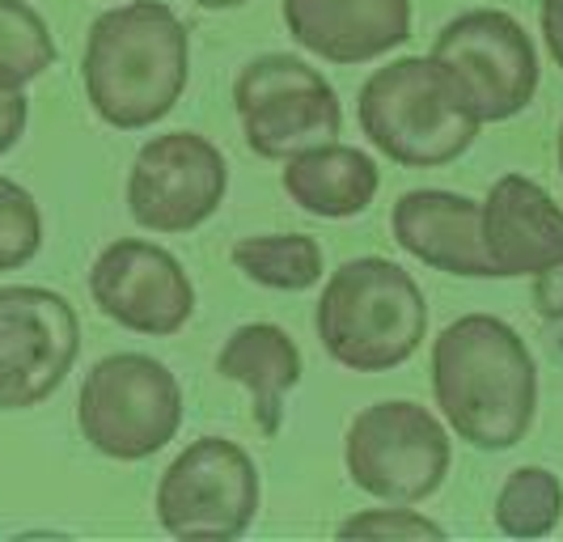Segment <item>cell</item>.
I'll return each mask as SVG.
<instances>
[{"instance_id": "5bb4252c", "label": "cell", "mask_w": 563, "mask_h": 542, "mask_svg": "<svg viewBox=\"0 0 563 542\" xmlns=\"http://www.w3.org/2000/svg\"><path fill=\"white\" fill-rule=\"evenodd\" d=\"M280 18L327 64H368L411 38V0H280Z\"/></svg>"}, {"instance_id": "3957f363", "label": "cell", "mask_w": 563, "mask_h": 542, "mask_svg": "<svg viewBox=\"0 0 563 542\" xmlns=\"http://www.w3.org/2000/svg\"><path fill=\"white\" fill-rule=\"evenodd\" d=\"M313 331L339 369L390 373L428 340V301L416 276L395 258H347L327 276Z\"/></svg>"}, {"instance_id": "cb8c5ba5", "label": "cell", "mask_w": 563, "mask_h": 542, "mask_svg": "<svg viewBox=\"0 0 563 542\" xmlns=\"http://www.w3.org/2000/svg\"><path fill=\"white\" fill-rule=\"evenodd\" d=\"M26 123H30L26 93L22 89L18 93H0V157L26 136Z\"/></svg>"}, {"instance_id": "603a6c76", "label": "cell", "mask_w": 563, "mask_h": 542, "mask_svg": "<svg viewBox=\"0 0 563 542\" xmlns=\"http://www.w3.org/2000/svg\"><path fill=\"white\" fill-rule=\"evenodd\" d=\"M534 310H538V318L560 322L563 327V258L534 276Z\"/></svg>"}, {"instance_id": "e0dca14e", "label": "cell", "mask_w": 563, "mask_h": 542, "mask_svg": "<svg viewBox=\"0 0 563 542\" xmlns=\"http://www.w3.org/2000/svg\"><path fill=\"white\" fill-rule=\"evenodd\" d=\"M280 182L301 212L322 217V221H347V217H361L377 200L382 170L365 148L327 141L292 153L284 162Z\"/></svg>"}, {"instance_id": "8992f818", "label": "cell", "mask_w": 563, "mask_h": 542, "mask_svg": "<svg viewBox=\"0 0 563 542\" xmlns=\"http://www.w3.org/2000/svg\"><path fill=\"white\" fill-rule=\"evenodd\" d=\"M343 466L347 479L382 505H423L453 466L450 429L423 402L382 399L347 424Z\"/></svg>"}, {"instance_id": "5b68a950", "label": "cell", "mask_w": 563, "mask_h": 542, "mask_svg": "<svg viewBox=\"0 0 563 542\" xmlns=\"http://www.w3.org/2000/svg\"><path fill=\"white\" fill-rule=\"evenodd\" d=\"M77 424L102 457L144 462L166 450L183 429V386L157 356H102L81 381Z\"/></svg>"}, {"instance_id": "d6986e66", "label": "cell", "mask_w": 563, "mask_h": 542, "mask_svg": "<svg viewBox=\"0 0 563 542\" xmlns=\"http://www.w3.org/2000/svg\"><path fill=\"white\" fill-rule=\"evenodd\" d=\"M496 530L508 539H547L563 521V484L547 466H517L496 491Z\"/></svg>"}, {"instance_id": "ffe728a7", "label": "cell", "mask_w": 563, "mask_h": 542, "mask_svg": "<svg viewBox=\"0 0 563 542\" xmlns=\"http://www.w3.org/2000/svg\"><path fill=\"white\" fill-rule=\"evenodd\" d=\"M56 64V38L26 0H0V93H18Z\"/></svg>"}, {"instance_id": "6da1fadb", "label": "cell", "mask_w": 563, "mask_h": 542, "mask_svg": "<svg viewBox=\"0 0 563 542\" xmlns=\"http://www.w3.org/2000/svg\"><path fill=\"white\" fill-rule=\"evenodd\" d=\"M432 399L453 436L500 454L538 420V365L517 327L496 314H462L432 340Z\"/></svg>"}, {"instance_id": "52a82bcc", "label": "cell", "mask_w": 563, "mask_h": 542, "mask_svg": "<svg viewBox=\"0 0 563 542\" xmlns=\"http://www.w3.org/2000/svg\"><path fill=\"white\" fill-rule=\"evenodd\" d=\"M432 64L479 123L517 119L538 93V52L505 9H466L441 26Z\"/></svg>"}, {"instance_id": "277c9868", "label": "cell", "mask_w": 563, "mask_h": 542, "mask_svg": "<svg viewBox=\"0 0 563 542\" xmlns=\"http://www.w3.org/2000/svg\"><path fill=\"white\" fill-rule=\"evenodd\" d=\"M365 141L407 170L453 166L479 136V119L457 102L432 56H402L368 73L356 98Z\"/></svg>"}, {"instance_id": "4316f807", "label": "cell", "mask_w": 563, "mask_h": 542, "mask_svg": "<svg viewBox=\"0 0 563 542\" xmlns=\"http://www.w3.org/2000/svg\"><path fill=\"white\" fill-rule=\"evenodd\" d=\"M555 157H560V170H563V123H560V141H555Z\"/></svg>"}, {"instance_id": "ac0fdd59", "label": "cell", "mask_w": 563, "mask_h": 542, "mask_svg": "<svg viewBox=\"0 0 563 542\" xmlns=\"http://www.w3.org/2000/svg\"><path fill=\"white\" fill-rule=\"evenodd\" d=\"M233 267L258 288L276 292H306L322 272V246L310 233H251L233 242Z\"/></svg>"}, {"instance_id": "7c38bea8", "label": "cell", "mask_w": 563, "mask_h": 542, "mask_svg": "<svg viewBox=\"0 0 563 542\" xmlns=\"http://www.w3.org/2000/svg\"><path fill=\"white\" fill-rule=\"evenodd\" d=\"M89 297L98 314L132 335L166 340L196 314V285L166 246L119 237L89 267Z\"/></svg>"}, {"instance_id": "9c48e42d", "label": "cell", "mask_w": 563, "mask_h": 542, "mask_svg": "<svg viewBox=\"0 0 563 542\" xmlns=\"http://www.w3.org/2000/svg\"><path fill=\"white\" fill-rule=\"evenodd\" d=\"M263 505L254 457L225 436H199L174 457L153 509L169 539H242Z\"/></svg>"}, {"instance_id": "ba28073f", "label": "cell", "mask_w": 563, "mask_h": 542, "mask_svg": "<svg viewBox=\"0 0 563 542\" xmlns=\"http://www.w3.org/2000/svg\"><path fill=\"white\" fill-rule=\"evenodd\" d=\"M233 111L246 148L263 162H288L301 148L335 141L343 128L335 86L313 64L284 52L242 64L233 81Z\"/></svg>"}, {"instance_id": "2e32d148", "label": "cell", "mask_w": 563, "mask_h": 542, "mask_svg": "<svg viewBox=\"0 0 563 542\" xmlns=\"http://www.w3.org/2000/svg\"><path fill=\"white\" fill-rule=\"evenodd\" d=\"M217 373L225 381H238L251 395V420L267 441L284 429V395L301 381V347L276 322H246L238 327L221 352Z\"/></svg>"}, {"instance_id": "4fadbf2b", "label": "cell", "mask_w": 563, "mask_h": 542, "mask_svg": "<svg viewBox=\"0 0 563 542\" xmlns=\"http://www.w3.org/2000/svg\"><path fill=\"white\" fill-rule=\"evenodd\" d=\"M479 242L496 280L538 276L563 258V203L534 178L505 174L479 203Z\"/></svg>"}, {"instance_id": "8fae6325", "label": "cell", "mask_w": 563, "mask_h": 542, "mask_svg": "<svg viewBox=\"0 0 563 542\" xmlns=\"http://www.w3.org/2000/svg\"><path fill=\"white\" fill-rule=\"evenodd\" d=\"M229 191L225 153L199 132H166L141 144L128 174V212L148 233H191L217 217Z\"/></svg>"}, {"instance_id": "30bf717a", "label": "cell", "mask_w": 563, "mask_h": 542, "mask_svg": "<svg viewBox=\"0 0 563 542\" xmlns=\"http://www.w3.org/2000/svg\"><path fill=\"white\" fill-rule=\"evenodd\" d=\"M81 356V318L56 288H0V411H30L64 386Z\"/></svg>"}, {"instance_id": "9a60e30c", "label": "cell", "mask_w": 563, "mask_h": 542, "mask_svg": "<svg viewBox=\"0 0 563 542\" xmlns=\"http://www.w3.org/2000/svg\"><path fill=\"white\" fill-rule=\"evenodd\" d=\"M395 242L407 255L445 272V276H466V280H487V258L479 242V200L441 191V187H420L398 196L390 212Z\"/></svg>"}, {"instance_id": "7a4b0ae2", "label": "cell", "mask_w": 563, "mask_h": 542, "mask_svg": "<svg viewBox=\"0 0 563 542\" xmlns=\"http://www.w3.org/2000/svg\"><path fill=\"white\" fill-rule=\"evenodd\" d=\"M85 98L119 132L162 123L191 81V34L162 0L114 4L85 34Z\"/></svg>"}, {"instance_id": "d4e9b609", "label": "cell", "mask_w": 563, "mask_h": 542, "mask_svg": "<svg viewBox=\"0 0 563 542\" xmlns=\"http://www.w3.org/2000/svg\"><path fill=\"white\" fill-rule=\"evenodd\" d=\"M538 30L551 59L563 68V0H538Z\"/></svg>"}, {"instance_id": "44dd1931", "label": "cell", "mask_w": 563, "mask_h": 542, "mask_svg": "<svg viewBox=\"0 0 563 542\" xmlns=\"http://www.w3.org/2000/svg\"><path fill=\"white\" fill-rule=\"evenodd\" d=\"M43 246V212L22 182L0 174V272H18Z\"/></svg>"}, {"instance_id": "7402d4cb", "label": "cell", "mask_w": 563, "mask_h": 542, "mask_svg": "<svg viewBox=\"0 0 563 542\" xmlns=\"http://www.w3.org/2000/svg\"><path fill=\"white\" fill-rule=\"evenodd\" d=\"M339 539H445V526L416 513L411 505H382L339 521Z\"/></svg>"}, {"instance_id": "484cf974", "label": "cell", "mask_w": 563, "mask_h": 542, "mask_svg": "<svg viewBox=\"0 0 563 542\" xmlns=\"http://www.w3.org/2000/svg\"><path fill=\"white\" fill-rule=\"evenodd\" d=\"M199 9H212V13H221V9H242V4H251V0H196Z\"/></svg>"}]
</instances>
